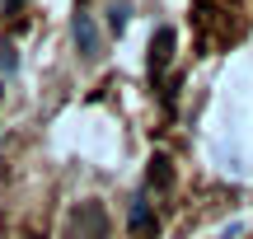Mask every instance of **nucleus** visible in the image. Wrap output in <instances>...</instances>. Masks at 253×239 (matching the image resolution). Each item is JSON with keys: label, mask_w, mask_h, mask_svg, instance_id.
<instances>
[{"label": "nucleus", "mask_w": 253, "mask_h": 239, "mask_svg": "<svg viewBox=\"0 0 253 239\" xmlns=\"http://www.w3.org/2000/svg\"><path fill=\"white\" fill-rule=\"evenodd\" d=\"M66 239H108V211L99 202H80L71 216V230Z\"/></svg>", "instance_id": "1"}, {"label": "nucleus", "mask_w": 253, "mask_h": 239, "mask_svg": "<svg viewBox=\"0 0 253 239\" xmlns=\"http://www.w3.org/2000/svg\"><path fill=\"white\" fill-rule=\"evenodd\" d=\"M173 42H178V33H173L169 24L155 28V38H150V75H155V80L169 71V61H173Z\"/></svg>", "instance_id": "2"}, {"label": "nucleus", "mask_w": 253, "mask_h": 239, "mask_svg": "<svg viewBox=\"0 0 253 239\" xmlns=\"http://www.w3.org/2000/svg\"><path fill=\"white\" fill-rule=\"evenodd\" d=\"M126 230H131V239H155L160 221H155V211H150L145 197H136V202H131V211H126Z\"/></svg>", "instance_id": "3"}, {"label": "nucleus", "mask_w": 253, "mask_h": 239, "mask_svg": "<svg viewBox=\"0 0 253 239\" xmlns=\"http://www.w3.org/2000/svg\"><path fill=\"white\" fill-rule=\"evenodd\" d=\"M75 47H80L84 61H99L103 42H99V28H94V14H75Z\"/></svg>", "instance_id": "4"}, {"label": "nucleus", "mask_w": 253, "mask_h": 239, "mask_svg": "<svg viewBox=\"0 0 253 239\" xmlns=\"http://www.w3.org/2000/svg\"><path fill=\"white\" fill-rule=\"evenodd\" d=\"M145 188H155V193H169V188H173V164H169V155H155V159H150V169H145Z\"/></svg>", "instance_id": "5"}, {"label": "nucleus", "mask_w": 253, "mask_h": 239, "mask_svg": "<svg viewBox=\"0 0 253 239\" xmlns=\"http://www.w3.org/2000/svg\"><path fill=\"white\" fill-rule=\"evenodd\" d=\"M108 28H113V33H122V28H126V0L108 5Z\"/></svg>", "instance_id": "6"}, {"label": "nucleus", "mask_w": 253, "mask_h": 239, "mask_svg": "<svg viewBox=\"0 0 253 239\" xmlns=\"http://www.w3.org/2000/svg\"><path fill=\"white\" fill-rule=\"evenodd\" d=\"M0 5H5V14H19V9H24L28 0H0Z\"/></svg>", "instance_id": "7"}]
</instances>
